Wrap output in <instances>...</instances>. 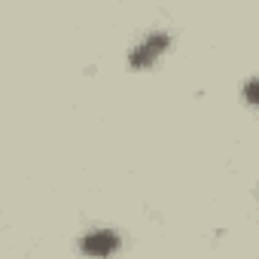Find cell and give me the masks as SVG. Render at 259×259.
I'll list each match as a JSON object with an SVG mask.
<instances>
[{"label":"cell","instance_id":"cell-1","mask_svg":"<svg viewBox=\"0 0 259 259\" xmlns=\"http://www.w3.org/2000/svg\"><path fill=\"white\" fill-rule=\"evenodd\" d=\"M168 43H171V37H168L165 31H153V34H147V37L132 49L128 61H132V67H150V64L168 49Z\"/></svg>","mask_w":259,"mask_h":259},{"label":"cell","instance_id":"cell-2","mask_svg":"<svg viewBox=\"0 0 259 259\" xmlns=\"http://www.w3.org/2000/svg\"><path fill=\"white\" fill-rule=\"evenodd\" d=\"M119 235L113 232V229H92V232H85L82 238H79V250L85 253V256H95V259H104V256H110V253H116L119 250Z\"/></svg>","mask_w":259,"mask_h":259},{"label":"cell","instance_id":"cell-3","mask_svg":"<svg viewBox=\"0 0 259 259\" xmlns=\"http://www.w3.org/2000/svg\"><path fill=\"white\" fill-rule=\"evenodd\" d=\"M244 98H247L250 104H259V76H250V79L244 82Z\"/></svg>","mask_w":259,"mask_h":259}]
</instances>
